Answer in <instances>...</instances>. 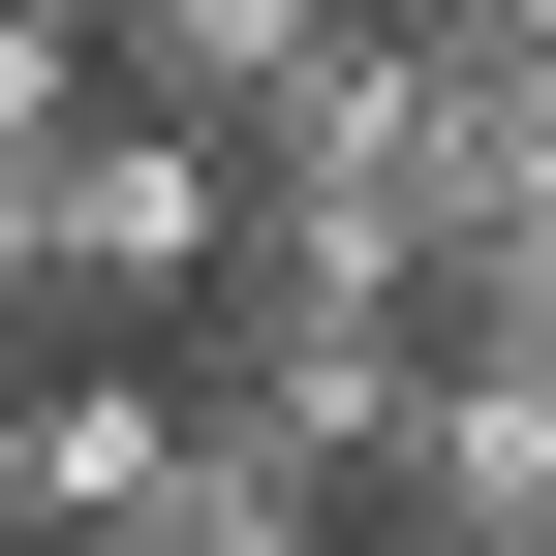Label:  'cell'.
<instances>
[{"label":"cell","mask_w":556,"mask_h":556,"mask_svg":"<svg viewBox=\"0 0 556 556\" xmlns=\"http://www.w3.org/2000/svg\"><path fill=\"white\" fill-rule=\"evenodd\" d=\"M0 556H31V433H0Z\"/></svg>","instance_id":"cell-7"},{"label":"cell","mask_w":556,"mask_h":556,"mask_svg":"<svg viewBox=\"0 0 556 556\" xmlns=\"http://www.w3.org/2000/svg\"><path fill=\"white\" fill-rule=\"evenodd\" d=\"M31 248H62V340H186V309H217V248H248V186H217V124L93 93V124H62V186H31Z\"/></svg>","instance_id":"cell-2"},{"label":"cell","mask_w":556,"mask_h":556,"mask_svg":"<svg viewBox=\"0 0 556 556\" xmlns=\"http://www.w3.org/2000/svg\"><path fill=\"white\" fill-rule=\"evenodd\" d=\"M340 556H556V371L433 340V371H402V433L340 464Z\"/></svg>","instance_id":"cell-3"},{"label":"cell","mask_w":556,"mask_h":556,"mask_svg":"<svg viewBox=\"0 0 556 556\" xmlns=\"http://www.w3.org/2000/svg\"><path fill=\"white\" fill-rule=\"evenodd\" d=\"M155 371H186V433H248V464L340 495V464L402 433V371H433V248H402V217H248Z\"/></svg>","instance_id":"cell-1"},{"label":"cell","mask_w":556,"mask_h":556,"mask_svg":"<svg viewBox=\"0 0 556 556\" xmlns=\"http://www.w3.org/2000/svg\"><path fill=\"white\" fill-rule=\"evenodd\" d=\"M402 217L433 248L556 217V0H402Z\"/></svg>","instance_id":"cell-4"},{"label":"cell","mask_w":556,"mask_h":556,"mask_svg":"<svg viewBox=\"0 0 556 556\" xmlns=\"http://www.w3.org/2000/svg\"><path fill=\"white\" fill-rule=\"evenodd\" d=\"M31 186H62V155H31V124H0V371H31V340H62V248H31Z\"/></svg>","instance_id":"cell-6"},{"label":"cell","mask_w":556,"mask_h":556,"mask_svg":"<svg viewBox=\"0 0 556 556\" xmlns=\"http://www.w3.org/2000/svg\"><path fill=\"white\" fill-rule=\"evenodd\" d=\"M433 340H495V371H556V217H526V248H433Z\"/></svg>","instance_id":"cell-5"}]
</instances>
